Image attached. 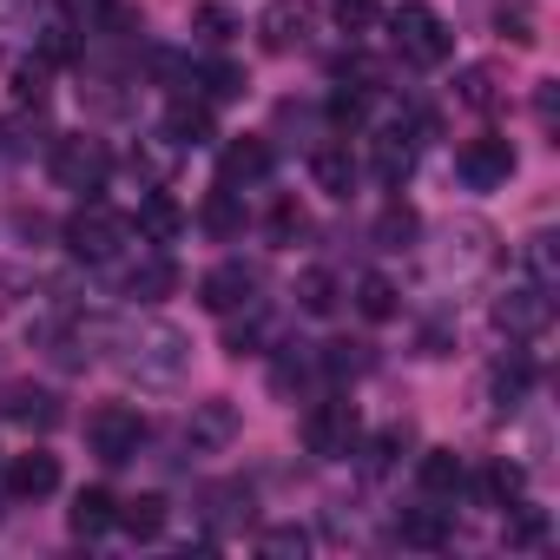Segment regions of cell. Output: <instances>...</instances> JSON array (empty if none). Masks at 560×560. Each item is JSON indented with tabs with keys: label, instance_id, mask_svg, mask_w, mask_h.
I'll return each mask as SVG.
<instances>
[{
	"label": "cell",
	"instance_id": "e575fe53",
	"mask_svg": "<svg viewBox=\"0 0 560 560\" xmlns=\"http://www.w3.org/2000/svg\"><path fill=\"white\" fill-rule=\"evenodd\" d=\"M178 165V145L165 139V132H152V139H139V152H132V172H139V191L145 185H159L165 172Z\"/></svg>",
	"mask_w": 560,
	"mask_h": 560
},
{
	"label": "cell",
	"instance_id": "bcb514c9",
	"mask_svg": "<svg viewBox=\"0 0 560 560\" xmlns=\"http://www.w3.org/2000/svg\"><path fill=\"white\" fill-rule=\"evenodd\" d=\"M14 100H21V106H47V60H27V67L14 73Z\"/></svg>",
	"mask_w": 560,
	"mask_h": 560
},
{
	"label": "cell",
	"instance_id": "ffe728a7",
	"mask_svg": "<svg viewBox=\"0 0 560 560\" xmlns=\"http://www.w3.org/2000/svg\"><path fill=\"white\" fill-rule=\"evenodd\" d=\"M311 178H317V191H330V198H350V191H357V159H350V139H343V132H330V139L311 145Z\"/></svg>",
	"mask_w": 560,
	"mask_h": 560
},
{
	"label": "cell",
	"instance_id": "c3c4849f",
	"mask_svg": "<svg viewBox=\"0 0 560 560\" xmlns=\"http://www.w3.org/2000/svg\"><path fill=\"white\" fill-rule=\"evenodd\" d=\"M257 547L284 560V553H304V547H311V534H304V527H264V534H257Z\"/></svg>",
	"mask_w": 560,
	"mask_h": 560
},
{
	"label": "cell",
	"instance_id": "7a4b0ae2",
	"mask_svg": "<svg viewBox=\"0 0 560 560\" xmlns=\"http://www.w3.org/2000/svg\"><path fill=\"white\" fill-rule=\"evenodd\" d=\"M60 244H67L80 264H93V270H119L145 237H139V224H132L126 211H113L106 198H86V205L60 224Z\"/></svg>",
	"mask_w": 560,
	"mask_h": 560
},
{
	"label": "cell",
	"instance_id": "74e56055",
	"mask_svg": "<svg viewBox=\"0 0 560 560\" xmlns=\"http://www.w3.org/2000/svg\"><path fill=\"white\" fill-rule=\"evenodd\" d=\"M298 311L304 317H330L337 311V277L330 270H304L298 277Z\"/></svg>",
	"mask_w": 560,
	"mask_h": 560
},
{
	"label": "cell",
	"instance_id": "d6a6232c",
	"mask_svg": "<svg viewBox=\"0 0 560 560\" xmlns=\"http://www.w3.org/2000/svg\"><path fill=\"white\" fill-rule=\"evenodd\" d=\"M357 311H363L370 324H389V317L402 311V298H396V284H389L383 270H363V277H357Z\"/></svg>",
	"mask_w": 560,
	"mask_h": 560
},
{
	"label": "cell",
	"instance_id": "f546056e",
	"mask_svg": "<svg viewBox=\"0 0 560 560\" xmlns=\"http://www.w3.org/2000/svg\"><path fill=\"white\" fill-rule=\"evenodd\" d=\"M416 237H422V218H416V205L389 198V205L376 211V244H383V250H416Z\"/></svg>",
	"mask_w": 560,
	"mask_h": 560
},
{
	"label": "cell",
	"instance_id": "f1b7e54d",
	"mask_svg": "<svg viewBox=\"0 0 560 560\" xmlns=\"http://www.w3.org/2000/svg\"><path fill=\"white\" fill-rule=\"evenodd\" d=\"M244 73L231 67V60H211V67H191V93L205 100V106H231V100H244Z\"/></svg>",
	"mask_w": 560,
	"mask_h": 560
},
{
	"label": "cell",
	"instance_id": "4dcf8cb0",
	"mask_svg": "<svg viewBox=\"0 0 560 560\" xmlns=\"http://www.w3.org/2000/svg\"><path fill=\"white\" fill-rule=\"evenodd\" d=\"M521 488H527V475H521L514 462H488V468L475 475V501H481V508H514Z\"/></svg>",
	"mask_w": 560,
	"mask_h": 560
},
{
	"label": "cell",
	"instance_id": "ba28073f",
	"mask_svg": "<svg viewBox=\"0 0 560 560\" xmlns=\"http://www.w3.org/2000/svg\"><path fill=\"white\" fill-rule=\"evenodd\" d=\"M547 324H553V291L534 284V277H514V284L494 298V330H501V337L527 343V337H540Z\"/></svg>",
	"mask_w": 560,
	"mask_h": 560
},
{
	"label": "cell",
	"instance_id": "5bb4252c",
	"mask_svg": "<svg viewBox=\"0 0 560 560\" xmlns=\"http://www.w3.org/2000/svg\"><path fill=\"white\" fill-rule=\"evenodd\" d=\"M54 488H60V455H47V448H27V455L0 462V494L8 501H47Z\"/></svg>",
	"mask_w": 560,
	"mask_h": 560
},
{
	"label": "cell",
	"instance_id": "d590c367",
	"mask_svg": "<svg viewBox=\"0 0 560 560\" xmlns=\"http://www.w3.org/2000/svg\"><path fill=\"white\" fill-rule=\"evenodd\" d=\"M402 448H409V422H402V429H383V435H370V442H357L363 475H389V468L402 462Z\"/></svg>",
	"mask_w": 560,
	"mask_h": 560
},
{
	"label": "cell",
	"instance_id": "d4e9b609",
	"mask_svg": "<svg viewBox=\"0 0 560 560\" xmlns=\"http://www.w3.org/2000/svg\"><path fill=\"white\" fill-rule=\"evenodd\" d=\"M317 376H324V363H317L311 343H277V363H270V389H277V396H298V389H311Z\"/></svg>",
	"mask_w": 560,
	"mask_h": 560
},
{
	"label": "cell",
	"instance_id": "1f68e13d",
	"mask_svg": "<svg viewBox=\"0 0 560 560\" xmlns=\"http://www.w3.org/2000/svg\"><path fill=\"white\" fill-rule=\"evenodd\" d=\"M165 494H139V501H119V527L132 534V540H159L165 534Z\"/></svg>",
	"mask_w": 560,
	"mask_h": 560
},
{
	"label": "cell",
	"instance_id": "f907efd6",
	"mask_svg": "<svg viewBox=\"0 0 560 560\" xmlns=\"http://www.w3.org/2000/svg\"><path fill=\"white\" fill-rule=\"evenodd\" d=\"M534 119H540V132H560V86L553 80L534 86Z\"/></svg>",
	"mask_w": 560,
	"mask_h": 560
},
{
	"label": "cell",
	"instance_id": "e0dca14e",
	"mask_svg": "<svg viewBox=\"0 0 560 560\" xmlns=\"http://www.w3.org/2000/svg\"><path fill=\"white\" fill-rule=\"evenodd\" d=\"M270 165H277V152H270L264 139H231V145L218 152V185L250 191V185H264V178H270Z\"/></svg>",
	"mask_w": 560,
	"mask_h": 560
},
{
	"label": "cell",
	"instance_id": "7c38bea8",
	"mask_svg": "<svg viewBox=\"0 0 560 560\" xmlns=\"http://www.w3.org/2000/svg\"><path fill=\"white\" fill-rule=\"evenodd\" d=\"M494 264V231L488 224H475V218H462V224H448L442 231V250H435V277H475V270H488Z\"/></svg>",
	"mask_w": 560,
	"mask_h": 560
},
{
	"label": "cell",
	"instance_id": "ac0fdd59",
	"mask_svg": "<svg viewBox=\"0 0 560 560\" xmlns=\"http://www.w3.org/2000/svg\"><path fill=\"white\" fill-rule=\"evenodd\" d=\"M198 514L211 521V534H244V527L257 521V501H250L244 481H218V488L198 494Z\"/></svg>",
	"mask_w": 560,
	"mask_h": 560
},
{
	"label": "cell",
	"instance_id": "44dd1931",
	"mask_svg": "<svg viewBox=\"0 0 560 560\" xmlns=\"http://www.w3.org/2000/svg\"><path fill=\"white\" fill-rule=\"evenodd\" d=\"M527 389H534V357H527V350H508V357L488 370V402H494V416H514V409L527 402Z\"/></svg>",
	"mask_w": 560,
	"mask_h": 560
},
{
	"label": "cell",
	"instance_id": "ee69618b",
	"mask_svg": "<svg viewBox=\"0 0 560 560\" xmlns=\"http://www.w3.org/2000/svg\"><path fill=\"white\" fill-rule=\"evenodd\" d=\"M231 34H237V21H231L224 8H198V14H191V40H198V47H224Z\"/></svg>",
	"mask_w": 560,
	"mask_h": 560
},
{
	"label": "cell",
	"instance_id": "9c48e42d",
	"mask_svg": "<svg viewBox=\"0 0 560 560\" xmlns=\"http://www.w3.org/2000/svg\"><path fill=\"white\" fill-rule=\"evenodd\" d=\"M317 27H324V8H317V0H270V8L257 14V40H264L270 54H298V47H311Z\"/></svg>",
	"mask_w": 560,
	"mask_h": 560
},
{
	"label": "cell",
	"instance_id": "60d3db41",
	"mask_svg": "<svg viewBox=\"0 0 560 560\" xmlns=\"http://www.w3.org/2000/svg\"><path fill=\"white\" fill-rule=\"evenodd\" d=\"M455 100H462V106H475V113H488V106L501 100V80H494V67H468V73L455 80Z\"/></svg>",
	"mask_w": 560,
	"mask_h": 560
},
{
	"label": "cell",
	"instance_id": "4316f807",
	"mask_svg": "<svg viewBox=\"0 0 560 560\" xmlns=\"http://www.w3.org/2000/svg\"><path fill=\"white\" fill-rule=\"evenodd\" d=\"M264 343H270V311H264V298L224 317V350H231V357H257Z\"/></svg>",
	"mask_w": 560,
	"mask_h": 560
},
{
	"label": "cell",
	"instance_id": "83f0119b",
	"mask_svg": "<svg viewBox=\"0 0 560 560\" xmlns=\"http://www.w3.org/2000/svg\"><path fill=\"white\" fill-rule=\"evenodd\" d=\"M67 521H73V534H80V540H100L106 527H119V501H113L106 488H80V494H73V508H67Z\"/></svg>",
	"mask_w": 560,
	"mask_h": 560
},
{
	"label": "cell",
	"instance_id": "9a60e30c",
	"mask_svg": "<svg viewBox=\"0 0 560 560\" xmlns=\"http://www.w3.org/2000/svg\"><path fill=\"white\" fill-rule=\"evenodd\" d=\"M231 442H237V409H231L224 396L191 402V416H185V448H191V455H218V448H231Z\"/></svg>",
	"mask_w": 560,
	"mask_h": 560
},
{
	"label": "cell",
	"instance_id": "836d02e7",
	"mask_svg": "<svg viewBox=\"0 0 560 560\" xmlns=\"http://www.w3.org/2000/svg\"><path fill=\"white\" fill-rule=\"evenodd\" d=\"M521 277H534V284L560 291V257H553V231H534L521 244Z\"/></svg>",
	"mask_w": 560,
	"mask_h": 560
},
{
	"label": "cell",
	"instance_id": "f35d334b",
	"mask_svg": "<svg viewBox=\"0 0 560 560\" xmlns=\"http://www.w3.org/2000/svg\"><path fill=\"white\" fill-rule=\"evenodd\" d=\"M73 54H80V27H73L67 14L40 21V60H47V67H67Z\"/></svg>",
	"mask_w": 560,
	"mask_h": 560
},
{
	"label": "cell",
	"instance_id": "f5cc1de1",
	"mask_svg": "<svg viewBox=\"0 0 560 560\" xmlns=\"http://www.w3.org/2000/svg\"><path fill=\"white\" fill-rule=\"evenodd\" d=\"M0 462H8V455H0Z\"/></svg>",
	"mask_w": 560,
	"mask_h": 560
},
{
	"label": "cell",
	"instance_id": "7dc6e473",
	"mask_svg": "<svg viewBox=\"0 0 560 560\" xmlns=\"http://www.w3.org/2000/svg\"><path fill=\"white\" fill-rule=\"evenodd\" d=\"M304 231H311V218H304L298 205H277V211H270V244H298Z\"/></svg>",
	"mask_w": 560,
	"mask_h": 560
},
{
	"label": "cell",
	"instance_id": "7402d4cb",
	"mask_svg": "<svg viewBox=\"0 0 560 560\" xmlns=\"http://www.w3.org/2000/svg\"><path fill=\"white\" fill-rule=\"evenodd\" d=\"M462 488H468V468H462L455 448H429V455L416 462V494H422V501H442V508H448Z\"/></svg>",
	"mask_w": 560,
	"mask_h": 560
},
{
	"label": "cell",
	"instance_id": "277c9868",
	"mask_svg": "<svg viewBox=\"0 0 560 560\" xmlns=\"http://www.w3.org/2000/svg\"><path fill=\"white\" fill-rule=\"evenodd\" d=\"M47 172H54V185L93 198V191H106V178H113V152H106V139H93V132H67V139H54Z\"/></svg>",
	"mask_w": 560,
	"mask_h": 560
},
{
	"label": "cell",
	"instance_id": "f6af8a7d",
	"mask_svg": "<svg viewBox=\"0 0 560 560\" xmlns=\"http://www.w3.org/2000/svg\"><path fill=\"white\" fill-rule=\"evenodd\" d=\"M330 14L343 34H370L376 27V0H330Z\"/></svg>",
	"mask_w": 560,
	"mask_h": 560
},
{
	"label": "cell",
	"instance_id": "cb8c5ba5",
	"mask_svg": "<svg viewBox=\"0 0 560 560\" xmlns=\"http://www.w3.org/2000/svg\"><path fill=\"white\" fill-rule=\"evenodd\" d=\"M60 14L80 27V40H113L119 27H132V14L119 0H60Z\"/></svg>",
	"mask_w": 560,
	"mask_h": 560
},
{
	"label": "cell",
	"instance_id": "603a6c76",
	"mask_svg": "<svg viewBox=\"0 0 560 560\" xmlns=\"http://www.w3.org/2000/svg\"><path fill=\"white\" fill-rule=\"evenodd\" d=\"M139 237L145 244H178L185 237V211H178V198H165L159 185H145V198H139Z\"/></svg>",
	"mask_w": 560,
	"mask_h": 560
},
{
	"label": "cell",
	"instance_id": "8d00e7d4",
	"mask_svg": "<svg viewBox=\"0 0 560 560\" xmlns=\"http://www.w3.org/2000/svg\"><path fill=\"white\" fill-rule=\"evenodd\" d=\"M244 191H231V185H218L211 198H205V231L211 237H237L244 231V205H237Z\"/></svg>",
	"mask_w": 560,
	"mask_h": 560
},
{
	"label": "cell",
	"instance_id": "7bdbcfd3",
	"mask_svg": "<svg viewBox=\"0 0 560 560\" xmlns=\"http://www.w3.org/2000/svg\"><path fill=\"white\" fill-rule=\"evenodd\" d=\"M494 27L514 40V47H534L540 34H534V8H527V0H501V8H494Z\"/></svg>",
	"mask_w": 560,
	"mask_h": 560
},
{
	"label": "cell",
	"instance_id": "681fc988",
	"mask_svg": "<svg viewBox=\"0 0 560 560\" xmlns=\"http://www.w3.org/2000/svg\"><path fill=\"white\" fill-rule=\"evenodd\" d=\"M27 291H34V277H27V270H14V264H0V317H8Z\"/></svg>",
	"mask_w": 560,
	"mask_h": 560
},
{
	"label": "cell",
	"instance_id": "b9f144b4",
	"mask_svg": "<svg viewBox=\"0 0 560 560\" xmlns=\"http://www.w3.org/2000/svg\"><path fill=\"white\" fill-rule=\"evenodd\" d=\"M540 540H547V514L527 508V501H514L508 508V547H540Z\"/></svg>",
	"mask_w": 560,
	"mask_h": 560
},
{
	"label": "cell",
	"instance_id": "484cf974",
	"mask_svg": "<svg viewBox=\"0 0 560 560\" xmlns=\"http://www.w3.org/2000/svg\"><path fill=\"white\" fill-rule=\"evenodd\" d=\"M448 534L455 527H448V508L442 501H422V508H402L396 514V540L402 547H448Z\"/></svg>",
	"mask_w": 560,
	"mask_h": 560
},
{
	"label": "cell",
	"instance_id": "6da1fadb",
	"mask_svg": "<svg viewBox=\"0 0 560 560\" xmlns=\"http://www.w3.org/2000/svg\"><path fill=\"white\" fill-rule=\"evenodd\" d=\"M106 350H119V370H126L132 383H145V389L178 383V376H185V363H191V337H185V330H172V324H159V317L113 324V343H106Z\"/></svg>",
	"mask_w": 560,
	"mask_h": 560
},
{
	"label": "cell",
	"instance_id": "8992f818",
	"mask_svg": "<svg viewBox=\"0 0 560 560\" xmlns=\"http://www.w3.org/2000/svg\"><path fill=\"white\" fill-rule=\"evenodd\" d=\"M152 442V422L139 416V409H126V402H106V409H93L86 416V448L106 462V468H126V462H139V448Z\"/></svg>",
	"mask_w": 560,
	"mask_h": 560
},
{
	"label": "cell",
	"instance_id": "2e32d148",
	"mask_svg": "<svg viewBox=\"0 0 560 560\" xmlns=\"http://www.w3.org/2000/svg\"><path fill=\"white\" fill-rule=\"evenodd\" d=\"M178 152H191V145H211L218 139V119H211V106L198 100V93H172V106H165V126H159Z\"/></svg>",
	"mask_w": 560,
	"mask_h": 560
},
{
	"label": "cell",
	"instance_id": "52a82bcc",
	"mask_svg": "<svg viewBox=\"0 0 560 560\" xmlns=\"http://www.w3.org/2000/svg\"><path fill=\"white\" fill-rule=\"evenodd\" d=\"M422 139H429V119H389V126H376L370 132V172L389 191H402L409 172H416V159H422Z\"/></svg>",
	"mask_w": 560,
	"mask_h": 560
},
{
	"label": "cell",
	"instance_id": "30bf717a",
	"mask_svg": "<svg viewBox=\"0 0 560 560\" xmlns=\"http://www.w3.org/2000/svg\"><path fill=\"white\" fill-rule=\"evenodd\" d=\"M257 291H264V277H257L244 257H224V264H211V270L198 277V304H205L211 317H231V311L257 304Z\"/></svg>",
	"mask_w": 560,
	"mask_h": 560
},
{
	"label": "cell",
	"instance_id": "ab89813d",
	"mask_svg": "<svg viewBox=\"0 0 560 560\" xmlns=\"http://www.w3.org/2000/svg\"><path fill=\"white\" fill-rule=\"evenodd\" d=\"M317 363H324V376H330V383H350V376H363V370H370V343H324V350H317Z\"/></svg>",
	"mask_w": 560,
	"mask_h": 560
},
{
	"label": "cell",
	"instance_id": "816d5d0a",
	"mask_svg": "<svg viewBox=\"0 0 560 560\" xmlns=\"http://www.w3.org/2000/svg\"><path fill=\"white\" fill-rule=\"evenodd\" d=\"M34 0H0V21H14V14H27Z\"/></svg>",
	"mask_w": 560,
	"mask_h": 560
},
{
	"label": "cell",
	"instance_id": "4fadbf2b",
	"mask_svg": "<svg viewBox=\"0 0 560 560\" xmlns=\"http://www.w3.org/2000/svg\"><path fill=\"white\" fill-rule=\"evenodd\" d=\"M455 172H462L468 191H501V185L514 178V145H508L501 132H481V139H468V145L455 152Z\"/></svg>",
	"mask_w": 560,
	"mask_h": 560
},
{
	"label": "cell",
	"instance_id": "d6986e66",
	"mask_svg": "<svg viewBox=\"0 0 560 560\" xmlns=\"http://www.w3.org/2000/svg\"><path fill=\"white\" fill-rule=\"evenodd\" d=\"M0 416L8 422H21V429H34V435H47V429H60V396L54 389H40V383H14L8 396H0Z\"/></svg>",
	"mask_w": 560,
	"mask_h": 560
},
{
	"label": "cell",
	"instance_id": "8fae6325",
	"mask_svg": "<svg viewBox=\"0 0 560 560\" xmlns=\"http://www.w3.org/2000/svg\"><path fill=\"white\" fill-rule=\"evenodd\" d=\"M113 277H119V291H126L132 304H165L172 284H178V264L165 257V244H139Z\"/></svg>",
	"mask_w": 560,
	"mask_h": 560
},
{
	"label": "cell",
	"instance_id": "5b68a950",
	"mask_svg": "<svg viewBox=\"0 0 560 560\" xmlns=\"http://www.w3.org/2000/svg\"><path fill=\"white\" fill-rule=\"evenodd\" d=\"M357 442H363V416H357L350 396H324V402H311V416H304V448H311L317 462H350Z\"/></svg>",
	"mask_w": 560,
	"mask_h": 560
},
{
	"label": "cell",
	"instance_id": "3957f363",
	"mask_svg": "<svg viewBox=\"0 0 560 560\" xmlns=\"http://www.w3.org/2000/svg\"><path fill=\"white\" fill-rule=\"evenodd\" d=\"M389 47L402 67H442L455 54V34L435 8H422V0H402V8L389 14Z\"/></svg>",
	"mask_w": 560,
	"mask_h": 560
}]
</instances>
